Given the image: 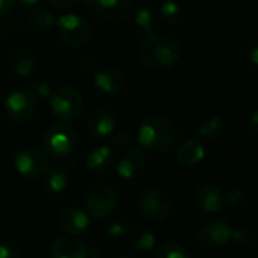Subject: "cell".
<instances>
[{
	"label": "cell",
	"instance_id": "6da1fadb",
	"mask_svg": "<svg viewBox=\"0 0 258 258\" xmlns=\"http://www.w3.org/2000/svg\"><path fill=\"white\" fill-rule=\"evenodd\" d=\"M179 139L175 123L163 115H152L142 121L139 127V145L151 152H164L172 149Z\"/></svg>",
	"mask_w": 258,
	"mask_h": 258
},
{
	"label": "cell",
	"instance_id": "7a4b0ae2",
	"mask_svg": "<svg viewBox=\"0 0 258 258\" xmlns=\"http://www.w3.org/2000/svg\"><path fill=\"white\" fill-rule=\"evenodd\" d=\"M139 58L151 69H169L179 61L181 47L170 37L148 34L139 44Z\"/></svg>",
	"mask_w": 258,
	"mask_h": 258
},
{
	"label": "cell",
	"instance_id": "3957f363",
	"mask_svg": "<svg viewBox=\"0 0 258 258\" xmlns=\"http://www.w3.org/2000/svg\"><path fill=\"white\" fill-rule=\"evenodd\" d=\"M76 142H78L76 129L72 124L61 121V123L52 124L44 133L41 145H43L44 154L49 158L58 160V158L67 157L75 149Z\"/></svg>",
	"mask_w": 258,
	"mask_h": 258
},
{
	"label": "cell",
	"instance_id": "277c9868",
	"mask_svg": "<svg viewBox=\"0 0 258 258\" xmlns=\"http://www.w3.org/2000/svg\"><path fill=\"white\" fill-rule=\"evenodd\" d=\"M85 102L82 94L72 87H59L52 91L50 96V109L52 114L59 121H73L79 118L84 112Z\"/></svg>",
	"mask_w": 258,
	"mask_h": 258
},
{
	"label": "cell",
	"instance_id": "5b68a950",
	"mask_svg": "<svg viewBox=\"0 0 258 258\" xmlns=\"http://www.w3.org/2000/svg\"><path fill=\"white\" fill-rule=\"evenodd\" d=\"M137 202L142 217L151 223H161L170 214V199L167 193L158 187L143 188Z\"/></svg>",
	"mask_w": 258,
	"mask_h": 258
},
{
	"label": "cell",
	"instance_id": "8992f818",
	"mask_svg": "<svg viewBox=\"0 0 258 258\" xmlns=\"http://www.w3.org/2000/svg\"><path fill=\"white\" fill-rule=\"evenodd\" d=\"M56 29L61 41L72 49H84L91 41V28L85 19L76 14H64L56 20Z\"/></svg>",
	"mask_w": 258,
	"mask_h": 258
},
{
	"label": "cell",
	"instance_id": "52a82bcc",
	"mask_svg": "<svg viewBox=\"0 0 258 258\" xmlns=\"http://www.w3.org/2000/svg\"><path fill=\"white\" fill-rule=\"evenodd\" d=\"M117 193L115 190L103 182L91 185L84 198V207L90 217L93 219H106L112 214L117 207Z\"/></svg>",
	"mask_w": 258,
	"mask_h": 258
},
{
	"label": "cell",
	"instance_id": "ba28073f",
	"mask_svg": "<svg viewBox=\"0 0 258 258\" xmlns=\"http://www.w3.org/2000/svg\"><path fill=\"white\" fill-rule=\"evenodd\" d=\"M37 100L26 90H16L10 93L4 103V112L8 120L14 123L28 121L37 109Z\"/></svg>",
	"mask_w": 258,
	"mask_h": 258
},
{
	"label": "cell",
	"instance_id": "9c48e42d",
	"mask_svg": "<svg viewBox=\"0 0 258 258\" xmlns=\"http://www.w3.org/2000/svg\"><path fill=\"white\" fill-rule=\"evenodd\" d=\"M231 226L225 219L213 217L205 220L196 234L198 243L205 249H217L231 240Z\"/></svg>",
	"mask_w": 258,
	"mask_h": 258
},
{
	"label": "cell",
	"instance_id": "30bf717a",
	"mask_svg": "<svg viewBox=\"0 0 258 258\" xmlns=\"http://www.w3.org/2000/svg\"><path fill=\"white\" fill-rule=\"evenodd\" d=\"M14 167L25 178H38L47 172L49 157L44 154L43 149L26 148L16 155Z\"/></svg>",
	"mask_w": 258,
	"mask_h": 258
},
{
	"label": "cell",
	"instance_id": "8fae6325",
	"mask_svg": "<svg viewBox=\"0 0 258 258\" xmlns=\"http://www.w3.org/2000/svg\"><path fill=\"white\" fill-rule=\"evenodd\" d=\"M94 10L108 23H123L133 14V0H97Z\"/></svg>",
	"mask_w": 258,
	"mask_h": 258
},
{
	"label": "cell",
	"instance_id": "7c38bea8",
	"mask_svg": "<svg viewBox=\"0 0 258 258\" xmlns=\"http://www.w3.org/2000/svg\"><path fill=\"white\" fill-rule=\"evenodd\" d=\"M146 169V155L142 149H127L117 163V173L126 181L137 179Z\"/></svg>",
	"mask_w": 258,
	"mask_h": 258
},
{
	"label": "cell",
	"instance_id": "4fadbf2b",
	"mask_svg": "<svg viewBox=\"0 0 258 258\" xmlns=\"http://www.w3.org/2000/svg\"><path fill=\"white\" fill-rule=\"evenodd\" d=\"M94 87L108 96H117L126 88V78L123 72L115 67H103L94 73Z\"/></svg>",
	"mask_w": 258,
	"mask_h": 258
},
{
	"label": "cell",
	"instance_id": "5bb4252c",
	"mask_svg": "<svg viewBox=\"0 0 258 258\" xmlns=\"http://www.w3.org/2000/svg\"><path fill=\"white\" fill-rule=\"evenodd\" d=\"M114 127H115V117L106 108L94 109L87 117L85 129L91 137L105 139L114 133Z\"/></svg>",
	"mask_w": 258,
	"mask_h": 258
},
{
	"label": "cell",
	"instance_id": "9a60e30c",
	"mask_svg": "<svg viewBox=\"0 0 258 258\" xmlns=\"http://www.w3.org/2000/svg\"><path fill=\"white\" fill-rule=\"evenodd\" d=\"M87 246L75 235L56 238L50 247V258H87Z\"/></svg>",
	"mask_w": 258,
	"mask_h": 258
},
{
	"label": "cell",
	"instance_id": "2e32d148",
	"mask_svg": "<svg viewBox=\"0 0 258 258\" xmlns=\"http://www.w3.org/2000/svg\"><path fill=\"white\" fill-rule=\"evenodd\" d=\"M59 226L70 235L82 234L90 226V216L78 207H69L59 214Z\"/></svg>",
	"mask_w": 258,
	"mask_h": 258
},
{
	"label": "cell",
	"instance_id": "e0dca14e",
	"mask_svg": "<svg viewBox=\"0 0 258 258\" xmlns=\"http://www.w3.org/2000/svg\"><path fill=\"white\" fill-rule=\"evenodd\" d=\"M195 204L204 213H219L225 205L223 193L214 185H202L195 193Z\"/></svg>",
	"mask_w": 258,
	"mask_h": 258
},
{
	"label": "cell",
	"instance_id": "ac0fdd59",
	"mask_svg": "<svg viewBox=\"0 0 258 258\" xmlns=\"http://www.w3.org/2000/svg\"><path fill=\"white\" fill-rule=\"evenodd\" d=\"M85 166L94 175H108L114 167V151L111 146H99L93 149L87 157Z\"/></svg>",
	"mask_w": 258,
	"mask_h": 258
},
{
	"label": "cell",
	"instance_id": "d6986e66",
	"mask_svg": "<svg viewBox=\"0 0 258 258\" xmlns=\"http://www.w3.org/2000/svg\"><path fill=\"white\" fill-rule=\"evenodd\" d=\"M205 157L204 145L199 140H187L176 151V161L182 167H193L199 164Z\"/></svg>",
	"mask_w": 258,
	"mask_h": 258
},
{
	"label": "cell",
	"instance_id": "ffe728a7",
	"mask_svg": "<svg viewBox=\"0 0 258 258\" xmlns=\"http://www.w3.org/2000/svg\"><path fill=\"white\" fill-rule=\"evenodd\" d=\"M8 66L17 76H29L35 69V59L32 53L25 47H17L8 55Z\"/></svg>",
	"mask_w": 258,
	"mask_h": 258
},
{
	"label": "cell",
	"instance_id": "44dd1931",
	"mask_svg": "<svg viewBox=\"0 0 258 258\" xmlns=\"http://www.w3.org/2000/svg\"><path fill=\"white\" fill-rule=\"evenodd\" d=\"M160 22V14L151 7H142L136 13V25L140 31L148 34H155Z\"/></svg>",
	"mask_w": 258,
	"mask_h": 258
},
{
	"label": "cell",
	"instance_id": "7402d4cb",
	"mask_svg": "<svg viewBox=\"0 0 258 258\" xmlns=\"http://www.w3.org/2000/svg\"><path fill=\"white\" fill-rule=\"evenodd\" d=\"M222 133H223V121L216 115H210V117L204 118L195 129V134L198 137L207 139V140L217 139L222 136Z\"/></svg>",
	"mask_w": 258,
	"mask_h": 258
},
{
	"label": "cell",
	"instance_id": "603a6c76",
	"mask_svg": "<svg viewBox=\"0 0 258 258\" xmlns=\"http://www.w3.org/2000/svg\"><path fill=\"white\" fill-rule=\"evenodd\" d=\"M28 23L35 31H49L56 25V19L46 8H34L28 16Z\"/></svg>",
	"mask_w": 258,
	"mask_h": 258
},
{
	"label": "cell",
	"instance_id": "cb8c5ba5",
	"mask_svg": "<svg viewBox=\"0 0 258 258\" xmlns=\"http://www.w3.org/2000/svg\"><path fill=\"white\" fill-rule=\"evenodd\" d=\"M44 175H46V187H47L49 191L61 193V191H64L67 188L69 175H67L66 169H62L59 166H55V167L47 169V172Z\"/></svg>",
	"mask_w": 258,
	"mask_h": 258
},
{
	"label": "cell",
	"instance_id": "d4e9b609",
	"mask_svg": "<svg viewBox=\"0 0 258 258\" xmlns=\"http://www.w3.org/2000/svg\"><path fill=\"white\" fill-rule=\"evenodd\" d=\"M131 246L139 253H146V252L152 250L155 246L154 231L151 228H139L131 238Z\"/></svg>",
	"mask_w": 258,
	"mask_h": 258
},
{
	"label": "cell",
	"instance_id": "484cf974",
	"mask_svg": "<svg viewBox=\"0 0 258 258\" xmlns=\"http://www.w3.org/2000/svg\"><path fill=\"white\" fill-rule=\"evenodd\" d=\"M155 258H190V253L178 243H164L157 249Z\"/></svg>",
	"mask_w": 258,
	"mask_h": 258
},
{
	"label": "cell",
	"instance_id": "4316f807",
	"mask_svg": "<svg viewBox=\"0 0 258 258\" xmlns=\"http://www.w3.org/2000/svg\"><path fill=\"white\" fill-rule=\"evenodd\" d=\"M160 17L167 23H176L181 19V7L175 0H164L160 7Z\"/></svg>",
	"mask_w": 258,
	"mask_h": 258
},
{
	"label": "cell",
	"instance_id": "83f0119b",
	"mask_svg": "<svg viewBox=\"0 0 258 258\" xmlns=\"http://www.w3.org/2000/svg\"><path fill=\"white\" fill-rule=\"evenodd\" d=\"M28 91L37 102H46L52 96V88L47 82H34Z\"/></svg>",
	"mask_w": 258,
	"mask_h": 258
},
{
	"label": "cell",
	"instance_id": "f1b7e54d",
	"mask_svg": "<svg viewBox=\"0 0 258 258\" xmlns=\"http://www.w3.org/2000/svg\"><path fill=\"white\" fill-rule=\"evenodd\" d=\"M231 238L235 244L240 246H247L253 241V231L246 226H240L237 229L231 231Z\"/></svg>",
	"mask_w": 258,
	"mask_h": 258
},
{
	"label": "cell",
	"instance_id": "f546056e",
	"mask_svg": "<svg viewBox=\"0 0 258 258\" xmlns=\"http://www.w3.org/2000/svg\"><path fill=\"white\" fill-rule=\"evenodd\" d=\"M129 231V223L126 220H121V219H115L109 223H106V232L114 237V238H120V237H124Z\"/></svg>",
	"mask_w": 258,
	"mask_h": 258
},
{
	"label": "cell",
	"instance_id": "4dcf8cb0",
	"mask_svg": "<svg viewBox=\"0 0 258 258\" xmlns=\"http://www.w3.org/2000/svg\"><path fill=\"white\" fill-rule=\"evenodd\" d=\"M226 201H228V204H229L231 207H234V208H241L243 205H246L247 196H246V193H244L241 188L234 187V188H231V190L228 191Z\"/></svg>",
	"mask_w": 258,
	"mask_h": 258
},
{
	"label": "cell",
	"instance_id": "1f68e13d",
	"mask_svg": "<svg viewBox=\"0 0 258 258\" xmlns=\"http://www.w3.org/2000/svg\"><path fill=\"white\" fill-rule=\"evenodd\" d=\"M131 145V137L127 133H118L111 139V149L112 151H124Z\"/></svg>",
	"mask_w": 258,
	"mask_h": 258
},
{
	"label": "cell",
	"instance_id": "d6a6232c",
	"mask_svg": "<svg viewBox=\"0 0 258 258\" xmlns=\"http://www.w3.org/2000/svg\"><path fill=\"white\" fill-rule=\"evenodd\" d=\"M0 258H20L19 246L10 241H2L0 243Z\"/></svg>",
	"mask_w": 258,
	"mask_h": 258
},
{
	"label": "cell",
	"instance_id": "836d02e7",
	"mask_svg": "<svg viewBox=\"0 0 258 258\" xmlns=\"http://www.w3.org/2000/svg\"><path fill=\"white\" fill-rule=\"evenodd\" d=\"M47 2L56 10H70L76 5V0H47Z\"/></svg>",
	"mask_w": 258,
	"mask_h": 258
},
{
	"label": "cell",
	"instance_id": "e575fe53",
	"mask_svg": "<svg viewBox=\"0 0 258 258\" xmlns=\"http://www.w3.org/2000/svg\"><path fill=\"white\" fill-rule=\"evenodd\" d=\"M247 127L252 133L258 134V108H255L249 115H247Z\"/></svg>",
	"mask_w": 258,
	"mask_h": 258
},
{
	"label": "cell",
	"instance_id": "d590c367",
	"mask_svg": "<svg viewBox=\"0 0 258 258\" xmlns=\"http://www.w3.org/2000/svg\"><path fill=\"white\" fill-rule=\"evenodd\" d=\"M246 56L249 59L250 64L256 66L258 67V44H252L247 47V52H246Z\"/></svg>",
	"mask_w": 258,
	"mask_h": 258
},
{
	"label": "cell",
	"instance_id": "8d00e7d4",
	"mask_svg": "<svg viewBox=\"0 0 258 258\" xmlns=\"http://www.w3.org/2000/svg\"><path fill=\"white\" fill-rule=\"evenodd\" d=\"M16 5V0H0V16L8 14Z\"/></svg>",
	"mask_w": 258,
	"mask_h": 258
},
{
	"label": "cell",
	"instance_id": "74e56055",
	"mask_svg": "<svg viewBox=\"0 0 258 258\" xmlns=\"http://www.w3.org/2000/svg\"><path fill=\"white\" fill-rule=\"evenodd\" d=\"M38 2H40V0H20V4L23 7H35Z\"/></svg>",
	"mask_w": 258,
	"mask_h": 258
},
{
	"label": "cell",
	"instance_id": "f35d334b",
	"mask_svg": "<svg viewBox=\"0 0 258 258\" xmlns=\"http://www.w3.org/2000/svg\"><path fill=\"white\" fill-rule=\"evenodd\" d=\"M96 2H97V0H82V4L85 7H90V8H94L96 7Z\"/></svg>",
	"mask_w": 258,
	"mask_h": 258
},
{
	"label": "cell",
	"instance_id": "ab89813d",
	"mask_svg": "<svg viewBox=\"0 0 258 258\" xmlns=\"http://www.w3.org/2000/svg\"><path fill=\"white\" fill-rule=\"evenodd\" d=\"M115 258H131V256H124V255H120V256H115Z\"/></svg>",
	"mask_w": 258,
	"mask_h": 258
},
{
	"label": "cell",
	"instance_id": "60d3db41",
	"mask_svg": "<svg viewBox=\"0 0 258 258\" xmlns=\"http://www.w3.org/2000/svg\"><path fill=\"white\" fill-rule=\"evenodd\" d=\"M256 258H258V256H256Z\"/></svg>",
	"mask_w": 258,
	"mask_h": 258
}]
</instances>
